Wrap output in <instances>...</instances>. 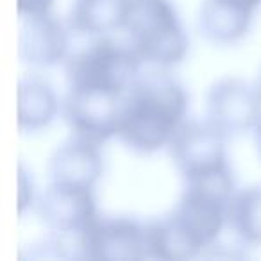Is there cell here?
Returning <instances> with one entry per match:
<instances>
[{
    "label": "cell",
    "mask_w": 261,
    "mask_h": 261,
    "mask_svg": "<svg viewBox=\"0 0 261 261\" xmlns=\"http://www.w3.org/2000/svg\"><path fill=\"white\" fill-rule=\"evenodd\" d=\"M188 93L163 73L140 75L123 93L116 138L140 154L168 147L186 120Z\"/></svg>",
    "instance_id": "cell-1"
},
{
    "label": "cell",
    "mask_w": 261,
    "mask_h": 261,
    "mask_svg": "<svg viewBox=\"0 0 261 261\" xmlns=\"http://www.w3.org/2000/svg\"><path fill=\"white\" fill-rule=\"evenodd\" d=\"M225 207L227 200L185 186L170 213L145 222L147 257L181 261L202 256L225 227Z\"/></svg>",
    "instance_id": "cell-2"
},
{
    "label": "cell",
    "mask_w": 261,
    "mask_h": 261,
    "mask_svg": "<svg viewBox=\"0 0 261 261\" xmlns=\"http://www.w3.org/2000/svg\"><path fill=\"white\" fill-rule=\"evenodd\" d=\"M122 31L138 56L150 65H177L188 52V36L172 0H127Z\"/></svg>",
    "instance_id": "cell-3"
},
{
    "label": "cell",
    "mask_w": 261,
    "mask_h": 261,
    "mask_svg": "<svg viewBox=\"0 0 261 261\" xmlns=\"http://www.w3.org/2000/svg\"><path fill=\"white\" fill-rule=\"evenodd\" d=\"M143 59L129 41H118L111 34L95 36L91 41L68 54L65 73L68 88L109 91L123 97L140 77Z\"/></svg>",
    "instance_id": "cell-4"
},
{
    "label": "cell",
    "mask_w": 261,
    "mask_h": 261,
    "mask_svg": "<svg viewBox=\"0 0 261 261\" xmlns=\"http://www.w3.org/2000/svg\"><path fill=\"white\" fill-rule=\"evenodd\" d=\"M225 140L227 136L207 120L186 118L168 143L170 158L182 181H199L231 170Z\"/></svg>",
    "instance_id": "cell-5"
},
{
    "label": "cell",
    "mask_w": 261,
    "mask_h": 261,
    "mask_svg": "<svg viewBox=\"0 0 261 261\" xmlns=\"http://www.w3.org/2000/svg\"><path fill=\"white\" fill-rule=\"evenodd\" d=\"M122 97L109 91L68 88L63 116L73 136L102 145L116 136Z\"/></svg>",
    "instance_id": "cell-6"
},
{
    "label": "cell",
    "mask_w": 261,
    "mask_h": 261,
    "mask_svg": "<svg viewBox=\"0 0 261 261\" xmlns=\"http://www.w3.org/2000/svg\"><path fill=\"white\" fill-rule=\"evenodd\" d=\"M261 118V98L256 86L224 77L211 84L206 93V120L225 136L254 130Z\"/></svg>",
    "instance_id": "cell-7"
},
{
    "label": "cell",
    "mask_w": 261,
    "mask_h": 261,
    "mask_svg": "<svg viewBox=\"0 0 261 261\" xmlns=\"http://www.w3.org/2000/svg\"><path fill=\"white\" fill-rule=\"evenodd\" d=\"M81 245L86 259H143L147 257L145 222L98 215L81 232Z\"/></svg>",
    "instance_id": "cell-8"
},
{
    "label": "cell",
    "mask_w": 261,
    "mask_h": 261,
    "mask_svg": "<svg viewBox=\"0 0 261 261\" xmlns=\"http://www.w3.org/2000/svg\"><path fill=\"white\" fill-rule=\"evenodd\" d=\"M36 215L50 232L79 234L98 217L93 188L48 182L34 202Z\"/></svg>",
    "instance_id": "cell-9"
},
{
    "label": "cell",
    "mask_w": 261,
    "mask_h": 261,
    "mask_svg": "<svg viewBox=\"0 0 261 261\" xmlns=\"http://www.w3.org/2000/svg\"><path fill=\"white\" fill-rule=\"evenodd\" d=\"M68 25L52 13L20 16L18 56L20 61L36 68H47L68 58Z\"/></svg>",
    "instance_id": "cell-10"
},
{
    "label": "cell",
    "mask_w": 261,
    "mask_h": 261,
    "mask_svg": "<svg viewBox=\"0 0 261 261\" xmlns=\"http://www.w3.org/2000/svg\"><path fill=\"white\" fill-rule=\"evenodd\" d=\"M102 172L104 160L100 154V145L73 135L56 147L47 165L48 182L81 188H93Z\"/></svg>",
    "instance_id": "cell-11"
},
{
    "label": "cell",
    "mask_w": 261,
    "mask_h": 261,
    "mask_svg": "<svg viewBox=\"0 0 261 261\" xmlns=\"http://www.w3.org/2000/svg\"><path fill=\"white\" fill-rule=\"evenodd\" d=\"M254 13L225 0H204L197 25L202 36L215 45L238 43L249 33Z\"/></svg>",
    "instance_id": "cell-12"
},
{
    "label": "cell",
    "mask_w": 261,
    "mask_h": 261,
    "mask_svg": "<svg viewBox=\"0 0 261 261\" xmlns=\"http://www.w3.org/2000/svg\"><path fill=\"white\" fill-rule=\"evenodd\" d=\"M59 111V102L48 83L23 77L18 83V127L22 133L47 129Z\"/></svg>",
    "instance_id": "cell-13"
},
{
    "label": "cell",
    "mask_w": 261,
    "mask_h": 261,
    "mask_svg": "<svg viewBox=\"0 0 261 261\" xmlns=\"http://www.w3.org/2000/svg\"><path fill=\"white\" fill-rule=\"evenodd\" d=\"M127 0H73L68 13L70 31L84 36H104L122 29Z\"/></svg>",
    "instance_id": "cell-14"
},
{
    "label": "cell",
    "mask_w": 261,
    "mask_h": 261,
    "mask_svg": "<svg viewBox=\"0 0 261 261\" xmlns=\"http://www.w3.org/2000/svg\"><path fill=\"white\" fill-rule=\"evenodd\" d=\"M225 225L242 245H261V185L234 190L225 207Z\"/></svg>",
    "instance_id": "cell-15"
},
{
    "label": "cell",
    "mask_w": 261,
    "mask_h": 261,
    "mask_svg": "<svg viewBox=\"0 0 261 261\" xmlns=\"http://www.w3.org/2000/svg\"><path fill=\"white\" fill-rule=\"evenodd\" d=\"M18 213L22 215L27 207H31L36 202V193H34V181L31 177V174L25 170L23 163H20L18 167Z\"/></svg>",
    "instance_id": "cell-16"
},
{
    "label": "cell",
    "mask_w": 261,
    "mask_h": 261,
    "mask_svg": "<svg viewBox=\"0 0 261 261\" xmlns=\"http://www.w3.org/2000/svg\"><path fill=\"white\" fill-rule=\"evenodd\" d=\"M54 2H56V0H16L18 16L43 15V13H50Z\"/></svg>",
    "instance_id": "cell-17"
},
{
    "label": "cell",
    "mask_w": 261,
    "mask_h": 261,
    "mask_svg": "<svg viewBox=\"0 0 261 261\" xmlns=\"http://www.w3.org/2000/svg\"><path fill=\"white\" fill-rule=\"evenodd\" d=\"M225 2L240 6V8L247 9V11H250V13H256V9L261 6V0H225Z\"/></svg>",
    "instance_id": "cell-18"
},
{
    "label": "cell",
    "mask_w": 261,
    "mask_h": 261,
    "mask_svg": "<svg viewBox=\"0 0 261 261\" xmlns=\"http://www.w3.org/2000/svg\"><path fill=\"white\" fill-rule=\"evenodd\" d=\"M254 142H256L257 152H259V156H261V118H259V122L256 123V127H254Z\"/></svg>",
    "instance_id": "cell-19"
},
{
    "label": "cell",
    "mask_w": 261,
    "mask_h": 261,
    "mask_svg": "<svg viewBox=\"0 0 261 261\" xmlns=\"http://www.w3.org/2000/svg\"><path fill=\"white\" fill-rule=\"evenodd\" d=\"M256 90H257V93H259V98H261V72H259V75H257V81H256Z\"/></svg>",
    "instance_id": "cell-20"
}]
</instances>
